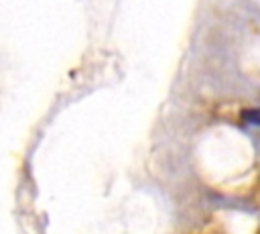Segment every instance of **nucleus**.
Segmentation results:
<instances>
[{"instance_id":"nucleus-1","label":"nucleus","mask_w":260,"mask_h":234,"mask_svg":"<svg viewBox=\"0 0 260 234\" xmlns=\"http://www.w3.org/2000/svg\"><path fill=\"white\" fill-rule=\"evenodd\" d=\"M242 118H244L248 124H258V126H260V108L244 110V112H242Z\"/></svg>"}]
</instances>
